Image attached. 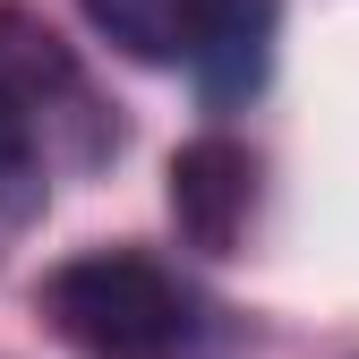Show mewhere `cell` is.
Returning a JSON list of instances; mask_svg holds the SVG:
<instances>
[{
  "label": "cell",
  "mask_w": 359,
  "mask_h": 359,
  "mask_svg": "<svg viewBox=\"0 0 359 359\" xmlns=\"http://www.w3.org/2000/svg\"><path fill=\"white\" fill-rule=\"evenodd\" d=\"M43 325L77 359H205L214 308L146 248H86L34 291Z\"/></svg>",
  "instance_id": "1"
},
{
  "label": "cell",
  "mask_w": 359,
  "mask_h": 359,
  "mask_svg": "<svg viewBox=\"0 0 359 359\" xmlns=\"http://www.w3.org/2000/svg\"><path fill=\"white\" fill-rule=\"evenodd\" d=\"M111 146L120 128L103 95L86 86L77 52L34 9H0V154L60 180V171H95Z\"/></svg>",
  "instance_id": "2"
},
{
  "label": "cell",
  "mask_w": 359,
  "mask_h": 359,
  "mask_svg": "<svg viewBox=\"0 0 359 359\" xmlns=\"http://www.w3.org/2000/svg\"><path fill=\"white\" fill-rule=\"evenodd\" d=\"M86 26L146 69H189L205 103H240L274 60V0H77Z\"/></svg>",
  "instance_id": "3"
},
{
  "label": "cell",
  "mask_w": 359,
  "mask_h": 359,
  "mask_svg": "<svg viewBox=\"0 0 359 359\" xmlns=\"http://www.w3.org/2000/svg\"><path fill=\"white\" fill-rule=\"evenodd\" d=\"M257 214V163L240 137H189L171 154V222L205 257H231Z\"/></svg>",
  "instance_id": "4"
},
{
  "label": "cell",
  "mask_w": 359,
  "mask_h": 359,
  "mask_svg": "<svg viewBox=\"0 0 359 359\" xmlns=\"http://www.w3.org/2000/svg\"><path fill=\"white\" fill-rule=\"evenodd\" d=\"M43 197H52V180H43L34 163H18V154H0V248L43 214Z\"/></svg>",
  "instance_id": "5"
}]
</instances>
